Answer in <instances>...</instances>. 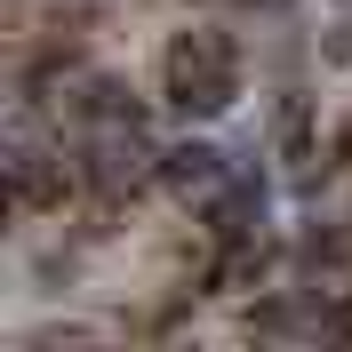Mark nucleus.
Returning <instances> with one entry per match:
<instances>
[{
    "instance_id": "obj_3",
    "label": "nucleus",
    "mask_w": 352,
    "mask_h": 352,
    "mask_svg": "<svg viewBox=\"0 0 352 352\" xmlns=\"http://www.w3.org/2000/svg\"><path fill=\"white\" fill-rule=\"evenodd\" d=\"M65 192H72L65 160H48V153H16L8 160V200L16 208H65Z\"/></svg>"
},
{
    "instance_id": "obj_2",
    "label": "nucleus",
    "mask_w": 352,
    "mask_h": 352,
    "mask_svg": "<svg viewBox=\"0 0 352 352\" xmlns=\"http://www.w3.org/2000/svg\"><path fill=\"white\" fill-rule=\"evenodd\" d=\"M256 224H264V176H224L217 192H208V241H256Z\"/></svg>"
},
{
    "instance_id": "obj_4",
    "label": "nucleus",
    "mask_w": 352,
    "mask_h": 352,
    "mask_svg": "<svg viewBox=\"0 0 352 352\" xmlns=\"http://www.w3.org/2000/svg\"><path fill=\"white\" fill-rule=\"evenodd\" d=\"M160 184H176V192H217L224 184V153L200 144V136H184V144L160 153Z\"/></svg>"
},
{
    "instance_id": "obj_7",
    "label": "nucleus",
    "mask_w": 352,
    "mask_h": 352,
    "mask_svg": "<svg viewBox=\"0 0 352 352\" xmlns=\"http://www.w3.org/2000/svg\"><path fill=\"white\" fill-rule=\"evenodd\" d=\"M336 8H344V16H352V0H336Z\"/></svg>"
},
{
    "instance_id": "obj_6",
    "label": "nucleus",
    "mask_w": 352,
    "mask_h": 352,
    "mask_svg": "<svg viewBox=\"0 0 352 352\" xmlns=\"http://www.w3.org/2000/svg\"><path fill=\"white\" fill-rule=\"evenodd\" d=\"M344 256H352V241L336 232V224H312L305 241H296V264H305V272H336Z\"/></svg>"
},
{
    "instance_id": "obj_1",
    "label": "nucleus",
    "mask_w": 352,
    "mask_h": 352,
    "mask_svg": "<svg viewBox=\"0 0 352 352\" xmlns=\"http://www.w3.org/2000/svg\"><path fill=\"white\" fill-rule=\"evenodd\" d=\"M168 104L184 120H217V112L241 104V56H232V41L217 24H200V32H184L168 48Z\"/></svg>"
},
{
    "instance_id": "obj_5",
    "label": "nucleus",
    "mask_w": 352,
    "mask_h": 352,
    "mask_svg": "<svg viewBox=\"0 0 352 352\" xmlns=\"http://www.w3.org/2000/svg\"><path fill=\"white\" fill-rule=\"evenodd\" d=\"M80 120H96V129H129V120H144V104H136V88H129V80L96 72V80L80 88Z\"/></svg>"
}]
</instances>
